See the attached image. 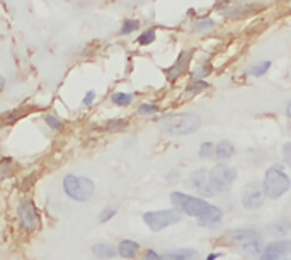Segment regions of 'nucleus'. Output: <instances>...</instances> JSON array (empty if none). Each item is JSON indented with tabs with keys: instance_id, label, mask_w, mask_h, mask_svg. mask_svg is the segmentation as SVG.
I'll return each instance as SVG.
<instances>
[{
	"instance_id": "nucleus-3",
	"label": "nucleus",
	"mask_w": 291,
	"mask_h": 260,
	"mask_svg": "<svg viewBox=\"0 0 291 260\" xmlns=\"http://www.w3.org/2000/svg\"><path fill=\"white\" fill-rule=\"evenodd\" d=\"M171 202H172L174 209H177V211L184 214V216L196 218V221L199 218H203L213 206V204L206 201L204 197L191 196V194L181 192V191L171 192Z\"/></svg>"
},
{
	"instance_id": "nucleus-16",
	"label": "nucleus",
	"mask_w": 291,
	"mask_h": 260,
	"mask_svg": "<svg viewBox=\"0 0 291 260\" xmlns=\"http://www.w3.org/2000/svg\"><path fill=\"white\" fill-rule=\"evenodd\" d=\"M160 260H198V252L192 248H179L160 253Z\"/></svg>"
},
{
	"instance_id": "nucleus-38",
	"label": "nucleus",
	"mask_w": 291,
	"mask_h": 260,
	"mask_svg": "<svg viewBox=\"0 0 291 260\" xmlns=\"http://www.w3.org/2000/svg\"><path fill=\"white\" fill-rule=\"evenodd\" d=\"M223 2H232V0H223Z\"/></svg>"
},
{
	"instance_id": "nucleus-37",
	"label": "nucleus",
	"mask_w": 291,
	"mask_h": 260,
	"mask_svg": "<svg viewBox=\"0 0 291 260\" xmlns=\"http://www.w3.org/2000/svg\"><path fill=\"white\" fill-rule=\"evenodd\" d=\"M4 85H5V82H4L2 76H0V89H4Z\"/></svg>"
},
{
	"instance_id": "nucleus-32",
	"label": "nucleus",
	"mask_w": 291,
	"mask_h": 260,
	"mask_svg": "<svg viewBox=\"0 0 291 260\" xmlns=\"http://www.w3.org/2000/svg\"><path fill=\"white\" fill-rule=\"evenodd\" d=\"M94 100H95V92L94 90H89L87 92V94L84 95V106H87V107H90L92 104H94Z\"/></svg>"
},
{
	"instance_id": "nucleus-4",
	"label": "nucleus",
	"mask_w": 291,
	"mask_h": 260,
	"mask_svg": "<svg viewBox=\"0 0 291 260\" xmlns=\"http://www.w3.org/2000/svg\"><path fill=\"white\" fill-rule=\"evenodd\" d=\"M203 121L198 114L192 112H184V114H176L167 117L160 122V129L168 136H187L196 133L201 127Z\"/></svg>"
},
{
	"instance_id": "nucleus-10",
	"label": "nucleus",
	"mask_w": 291,
	"mask_h": 260,
	"mask_svg": "<svg viewBox=\"0 0 291 260\" xmlns=\"http://www.w3.org/2000/svg\"><path fill=\"white\" fill-rule=\"evenodd\" d=\"M189 184H191V187L199 194V197H211L216 194L213 191L211 182H209V173L208 170H204V168L192 170L191 175H189Z\"/></svg>"
},
{
	"instance_id": "nucleus-29",
	"label": "nucleus",
	"mask_w": 291,
	"mask_h": 260,
	"mask_svg": "<svg viewBox=\"0 0 291 260\" xmlns=\"http://www.w3.org/2000/svg\"><path fill=\"white\" fill-rule=\"evenodd\" d=\"M116 209L114 207H107V209H104V211H102L101 214H99V221L101 223H107L109 221V219H112L116 216Z\"/></svg>"
},
{
	"instance_id": "nucleus-6",
	"label": "nucleus",
	"mask_w": 291,
	"mask_h": 260,
	"mask_svg": "<svg viewBox=\"0 0 291 260\" xmlns=\"http://www.w3.org/2000/svg\"><path fill=\"white\" fill-rule=\"evenodd\" d=\"M208 173H209L211 187L216 194L232 191L233 184L237 182V177H238L237 168L230 167L228 163H216Z\"/></svg>"
},
{
	"instance_id": "nucleus-13",
	"label": "nucleus",
	"mask_w": 291,
	"mask_h": 260,
	"mask_svg": "<svg viewBox=\"0 0 291 260\" xmlns=\"http://www.w3.org/2000/svg\"><path fill=\"white\" fill-rule=\"evenodd\" d=\"M222 221H223V211L213 204L211 209H209L203 218L198 219V224L203 228H214V226H218V224H222Z\"/></svg>"
},
{
	"instance_id": "nucleus-14",
	"label": "nucleus",
	"mask_w": 291,
	"mask_h": 260,
	"mask_svg": "<svg viewBox=\"0 0 291 260\" xmlns=\"http://www.w3.org/2000/svg\"><path fill=\"white\" fill-rule=\"evenodd\" d=\"M235 155V146L232 141L222 140L220 143L214 145V157H216L218 163H227L233 158Z\"/></svg>"
},
{
	"instance_id": "nucleus-33",
	"label": "nucleus",
	"mask_w": 291,
	"mask_h": 260,
	"mask_svg": "<svg viewBox=\"0 0 291 260\" xmlns=\"http://www.w3.org/2000/svg\"><path fill=\"white\" fill-rule=\"evenodd\" d=\"M143 260H160V253H157L155 250H145Z\"/></svg>"
},
{
	"instance_id": "nucleus-8",
	"label": "nucleus",
	"mask_w": 291,
	"mask_h": 260,
	"mask_svg": "<svg viewBox=\"0 0 291 260\" xmlns=\"http://www.w3.org/2000/svg\"><path fill=\"white\" fill-rule=\"evenodd\" d=\"M17 218H19L20 226L28 229V231H34V229L41 228V214L31 199H22V201L19 202Z\"/></svg>"
},
{
	"instance_id": "nucleus-34",
	"label": "nucleus",
	"mask_w": 291,
	"mask_h": 260,
	"mask_svg": "<svg viewBox=\"0 0 291 260\" xmlns=\"http://www.w3.org/2000/svg\"><path fill=\"white\" fill-rule=\"evenodd\" d=\"M220 257H223V253H222V252H213V253H209L204 260H218Z\"/></svg>"
},
{
	"instance_id": "nucleus-28",
	"label": "nucleus",
	"mask_w": 291,
	"mask_h": 260,
	"mask_svg": "<svg viewBox=\"0 0 291 260\" xmlns=\"http://www.w3.org/2000/svg\"><path fill=\"white\" fill-rule=\"evenodd\" d=\"M281 157H283L286 165L291 167V141H286L283 145V148H281Z\"/></svg>"
},
{
	"instance_id": "nucleus-39",
	"label": "nucleus",
	"mask_w": 291,
	"mask_h": 260,
	"mask_svg": "<svg viewBox=\"0 0 291 260\" xmlns=\"http://www.w3.org/2000/svg\"><path fill=\"white\" fill-rule=\"evenodd\" d=\"M284 260H291V258H284Z\"/></svg>"
},
{
	"instance_id": "nucleus-22",
	"label": "nucleus",
	"mask_w": 291,
	"mask_h": 260,
	"mask_svg": "<svg viewBox=\"0 0 291 260\" xmlns=\"http://www.w3.org/2000/svg\"><path fill=\"white\" fill-rule=\"evenodd\" d=\"M206 89H209L208 82H204V80H191V84L186 87V92L192 95V94H201V92L206 90Z\"/></svg>"
},
{
	"instance_id": "nucleus-36",
	"label": "nucleus",
	"mask_w": 291,
	"mask_h": 260,
	"mask_svg": "<svg viewBox=\"0 0 291 260\" xmlns=\"http://www.w3.org/2000/svg\"><path fill=\"white\" fill-rule=\"evenodd\" d=\"M286 114H288V117L291 119V100L288 102V107H286Z\"/></svg>"
},
{
	"instance_id": "nucleus-30",
	"label": "nucleus",
	"mask_w": 291,
	"mask_h": 260,
	"mask_svg": "<svg viewBox=\"0 0 291 260\" xmlns=\"http://www.w3.org/2000/svg\"><path fill=\"white\" fill-rule=\"evenodd\" d=\"M157 111H158V107L155 104H141L138 107V112H140V114H145V116L155 114Z\"/></svg>"
},
{
	"instance_id": "nucleus-18",
	"label": "nucleus",
	"mask_w": 291,
	"mask_h": 260,
	"mask_svg": "<svg viewBox=\"0 0 291 260\" xmlns=\"http://www.w3.org/2000/svg\"><path fill=\"white\" fill-rule=\"evenodd\" d=\"M257 9H260V5L244 4V5H238V7L227 9V10H225V15L230 17V19H240V17H245V15H250L252 12H257Z\"/></svg>"
},
{
	"instance_id": "nucleus-20",
	"label": "nucleus",
	"mask_w": 291,
	"mask_h": 260,
	"mask_svg": "<svg viewBox=\"0 0 291 260\" xmlns=\"http://www.w3.org/2000/svg\"><path fill=\"white\" fill-rule=\"evenodd\" d=\"M111 102L114 106L126 107V106H130L131 102H133V95L131 94H126V92H116V94H112Z\"/></svg>"
},
{
	"instance_id": "nucleus-24",
	"label": "nucleus",
	"mask_w": 291,
	"mask_h": 260,
	"mask_svg": "<svg viewBox=\"0 0 291 260\" xmlns=\"http://www.w3.org/2000/svg\"><path fill=\"white\" fill-rule=\"evenodd\" d=\"M155 38H157L155 29H147V31H143V33L140 34V38H138V44L148 46V44H152L153 41H155Z\"/></svg>"
},
{
	"instance_id": "nucleus-27",
	"label": "nucleus",
	"mask_w": 291,
	"mask_h": 260,
	"mask_svg": "<svg viewBox=\"0 0 291 260\" xmlns=\"http://www.w3.org/2000/svg\"><path fill=\"white\" fill-rule=\"evenodd\" d=\"M209 71H211V66H209V65H201L192 73V80H204L209 75Z\"/></svg>"
},
{
	"instance_id": "nucleus-25",
	"label": "nucleus",
	"mask_w": 291,
	"mask_h": 260,
	"mask_svg": "<svg viewBox=\"0 0 291 260\" xmlns=\"http://www.w3.org/2000/svg\"><path fill=\"white\" fill-rule=\"evenodd\" d=\"M138 28H140V22H138L136 19H128V20H125V22H123L119 33L123 36H126V34H131L133 31H136Z\"/></svg>"
},
{
	"instance_id": "nucleus-23",
	"label": "nucleus",
	"mask_w": 291,
	"mask_h": 260,
	"mask_svg": "<svg viewBox=\"0 0 291 260\" xmlns=\"http://www.w3.org/2000/svg\"><path fill=\"white\" fill-rule=\"evenodd\" d=\"M214 155V145L211 141H204L201 143V146H199L198 150V157L201 158V160H209Z\"/></svg>"
},
{
	"instance_id": "nucleus-21",
	"label": "nucleus",
	"mask_w": 291,
	"mask_h": 260,
	"mask_svg": "<svg viewBox=\"0 0 291 260\" xmlns=\"http://www.w3.org/2000/svg\"><path fill=\"white\" fill-rule=\"evenodd\" d=\"M271 65H273L271 61H259V63H255V65L250 66L249 73L252 75V76H264L269 71Z\"/></svg>"
},
{
	"instance_id": "nucleus-31",
	"label": "nucleus",
	"mask_w": 291,
	"mask_h": 260,
	"mask_svg": "<svg viewBox=\"0 0 291 260\" xmlns=\"http://www.w3.org/2000/svg\"><path fill=\"white\" fill-rule=\"evenodd\" d=\"M213 25H214V22L211 19H203V20H199V22L194 24V29H196V31H206V29H213Z\"/></svg>"
},
{
	"instance_id": "nucleus-2",
	"label": "nucleus",
	"mask_w": 291,
	"mask_h": 260,
	"mask_svg": "<svg viewBox=\"0 0 291 260\" xmlns=\"http://www.w3.org/2000/svg\"><path fill=\"white\" fill-rule=\"evenodd\" d=\"M262 186V192L268 199H276L283 197L286 192L291 189V177L288 175V172L283 167L274 163L271 165L268 170L264 172V178L260 182Z\"/></svg>"
},
{
	"instance_id": "nucleus-26",
	"label": "nucleus",
	"mask_w": 291,
	"mask_h": 260,
	"mask_svg": "<svg viewBox=\"0 0 291 260\" xmlns=\"http://www.w3.org/2000/svg\"><path fill=\"white\" fill-rule=\"evenodd\" d=\"M44 122H46V124H48L53 131H60L61 127H63V121L58 119L56 116H51V114H48V116L44 117Z\"/></svg>"
},
{
	"instance_id": "nucleus-1",
	"label": "nucleus",
	"mask_w": 291,
	"mask_h": 260,
	"mask_svg": "<svg viewBox=\"0 0 291 260\" xmlns=\"http://www.w3.org/2000/svg\"><path fill=\"white\" fill-rule=\"evenodd\" d=\"M228 242L244 257H257L264 248L262 235L254 228H238L228 233Z\"/></svg>"
},
{
	"instance_id": "nucleus-7",
	"label": "nucleus",
	"mask_w": 291,
	"mask_h": 260,
	"mask_svg": "<svg viewBox=\"0 0 291 260\" xmlns=\"http://www.w3.org/2000/svg\"><path fill=\"white\" fill-rule=\"evenodd\" d=\"M182 216L177 209H158V211H147L143 214V223L152 229L153 233L163 231L165 228L177 224L179 221H182Z\"/></svg>"
},
{
	"instance_id": "nucleus-35",
	"label": "nucleus",
	"mask_w": 291,
	"mask_h": 260,
	"mask_svg": "<svg viewBox=\"0 0 291 260\" xmlns=\"http://www.w3.org/2000/svg\"><path fill=\"white\" fill-rule=\"evenodd\" d=\"M177 178H179V173H177V170H172V172L167 175V180H168V182H176Z\"/></svg>"
},
{
	"instance_id": "nucleus-19",
	"label": "nucleus",
	"mask_w": 291,
	"mask_h": 260,
	"mask_svg": "<svg viewBox=\"0 0 291 260\" xmlns=\"http://www.w3.org/2000/svg\"><path fill=\"white\" fill-rule=\"evenodd\" d=\"M289 228H291L289 219L281 218V219H278V221L269 224V233L273 235V237H283V235H286L289 231Z\"/></svg>"
},
{
	"instance_id": "nucleus-11",
	"label": "nucleus",
	"mask_w": 291,
	"mask_h": 260,
	"mask_svg": "<svg viewBox=\"0 0 291 260\" xmlns=\"http://www.w3.org/2000/svg\"><path fill=\"white\" fill-rule=\"evenodd\" d=\"M291 252V240H274L269 242L260 252L259 260H283Z\"/></svg>"
},
{
	"instance_id": "nucleus-15",
	"label": "nucleus",
	"mask_w": 291,
	"mask_h": 260,
	"mask_svg": "<svg viewBox=\"0 0 291 260\" xmlns=\"http://www.w3.org/2000/svg\"><path fill=\"white\" fill-rule=\"evenodd\" d=\"M138 252H140V243L135 242V240L126 238V240H121L119 245H117V255L125 260L135 258Z\"/></svg>"
},
{
	"instance_id": "nucleus-9",
	"label": "nucleus",
	"mask_w": 291,
	"mask_h": 260,
	"mask_svg": "<svg viewBox=\"0 0 291 260\" xmlns=\"http://www.w3.org/2000/svg\"><path fill=\"white\" fill-rule=\"evenodd\" d=\"M264 192H262V186L259 182H249L247 186L244 187L242 191V206L247 211H255V209L262 207L264 204Z\"/></svg>"
},
{
	"instance_id": "nucleus-12",
	"label": "nucleus",
	"mask_w": 291,
	"mask_h": 260,
	"mask_svg": "<svg viewBox=\"0 0 291 260\" xmlns=\"http://www.w3.org/2000/svg\"><path fill=\"white\" fill-rule=\"evenodd\" d=\"M191 60H192V49L182 51V53L177 56L176 63L167 70V80L174 82V80H177L179 76H182V73H186V70L189 68Z\"/></svg>"
},
{
	"instance_id": "nucleus-17",
	"label": "nucleus",
	"mask_w": 291,
	"mask_h": 260,
	"mask_svg": "<svg viewBox=\"0 0 291 260\" xmlns=\"http://www.w3.org/2000/svg\"><path fill=\"white\" fill-rule=\"evenodd\" d=\"M92 253L101 260H111L117 255V248H114V245L102 242V243H95L92 247Z\"/></svg>"
},
{
	"instance_id": "nucleus-5",
	"label": "nucleus",
	"mask_w": 291,
	"mask_h": 260,
	"mask_svg": "<svg viewBox=\"0 0 291 260\" xmlns=\"http://www.w3.org/2000/svg\"><path fill=\"white\" fill-rule=\"evenodd\" d=\"M63 192L75 202H87L95 192V184L87 177H79L75 173H66L61 180Z\"/></svg>"
}]
</instances>
